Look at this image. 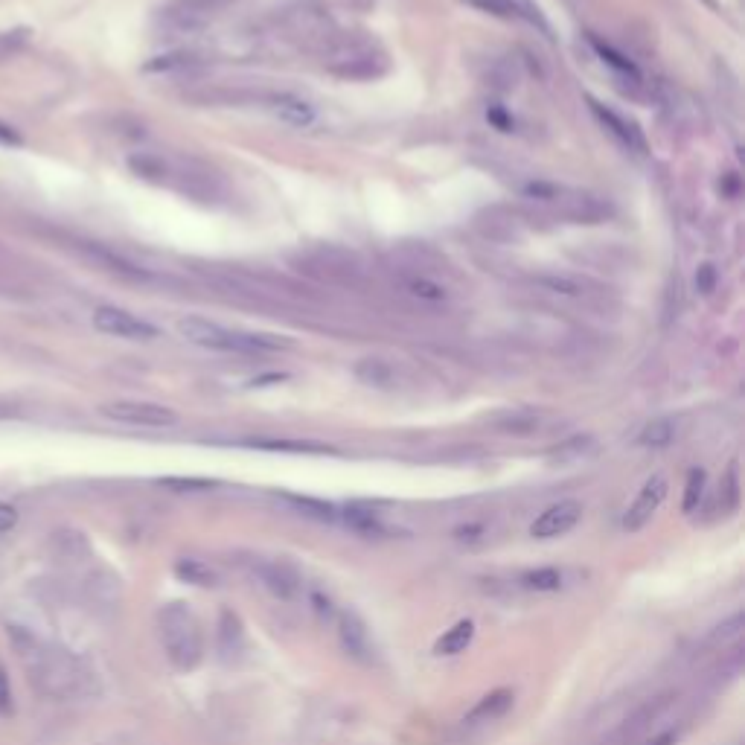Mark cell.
Instances as JSON below:
<instances>
[{"label":"cell","instance_id":"42","mask_svg":"<svg viewBox=\"0 0 745 745\" xmlns=\"http://www.w3.org/2000/svg\"><path fill=\"white\" fill-rule=\"evenodd\" d=\"M15 713V696H12V684L6 670L0 667V719H9Z\"/></svg>","mask_w":745,"mask_h":745},{"label":"cell","instance_id":"10","mask_svg":"<svg viewBox=\"0 0 745 745\" xmlns=\"http://www.w3.org/2000/svg\"><path fill=\"white\" fill-rule=\"evenodd\" d=\"M335 623H338V641H341L344 652L358 664H373L376 644H373V635H370V629L361 620V615L353 612V609H341L335 615Z\"/></svg>","mask_w":745,"mask_h":745},{"label":"cell","instance_id":"30","mask_svg":"<svg viewBox=\"0 0 745 745\" xmlns=\"http://www.w3.org/2000/svg\"><path fill=\"white\" fill-rule=\"evenodd\" d=\"M676 420H670V417H658V420L647 422L644 428H641V434H638V443L641 446H647V449H664V446H670L673 440H676Z\"/></svg>","mask_w":745,"mask_h":745},{"label":"cell","instance_id":"14","mask_svg":"<svg viewBox=\"0 0 745 745\" xmlns=\"http://www.w3.org/2000/svg\"><path fill=\"white\" fill-rule=\"evenodd\" d=\"M178 335H181L184 341L195 344V347L230 353V335H233V329H225V326L216 324V321H207V318L190 315V318H181V321H178Z\"/></svg>","mask_w":745,"mask_h":745},{"label":"cell","instance_id":"28","mask_svg":"<svg viewBox=\"0 0 745 745\" xmlns=\"http://www.w3.org/2000/svg\"><path fill=\"white\" fill-rule=\"evenodd\" d=\"M245 446L262 449V452H289V454H332L335 449L315 440H245Z\"/></svg>","mask_w":745,"mask_h":745},{"label":"cell","instance_id":"29","mask_svg":"<svg viewBox=\"0 0 745 745\" xmlns=\"http://www.w3.org/2000/svg\"><path fill=\"white\" fill-rule=\"evenodd\" d=\"M588 44H591V50L600 56V62L603 65H609L615 73H620V76H626V79H632V82H638L641 79V73H638V67H635V62L632 59H626L623 53H617L615 47L612 44H606V41H600L597 35H591L588 33Z\"/></svg>","mask_w":745,"mask_h":745},{"label":"cell","instance_id":"17","mask_svg":"<svg viewBox=\"0 0 745 745\" xmlns=\"http://www.w3.org/2000/svg\"><path fill=\"white\" fill-rule=\"evenodd\" d=\"M542 422H545L542 411H533V408H510V411L489 417V425L507 437H530L542 428Z\"/></svg>","mask_w":745,"mask_h":745},{"label":"cell","instance_id":"21","mask_svg":"<svg viewBox=\"0 0 745 745\" xmlns=\"http://www.w3.org/2000/svg\"><path fill=\"white\" fill-rule=\"evenodd\" d=\"M533 283L545 292L559 294V297H571V300H585L591 297L594 283H588L583 277H571V274H536Z\"/></svg>","mask_w":745,"mask_h":745},{"label":"cell","instance_id":"15","mask_svg":"<svg viewBox=\"0 0 745 745\" xmlns=\"http://www.w3.org/2000/svg\"><path fill=\"white\" fill-rule=\"evenodd\" d=\"M230 3L233 0H172L163 15H166V21H172L181 30H195V27L207 24L213 15H219Z\"/></svg>","mask_w":745,"mask_h":745},{"label":"cell","instance_id":"7","mask_svg":"<svg viewBox=\"0 0 745 745\" xmlns=\"http://www.w3.org/2000/svg\"><path fill=\"white\" fill-rule=\"evenodd\" d=\"M99 414L105 420L134 425V428H172L178 425V414L158 402H143V399H117L99 405Z\"/></svg>","mask_w":745,"mask_h":745},{"label":"cell","instance_id":"11","mask_svg":"<svg viewBox=\"0 0 745 745\" xmlns=\"http://www.w3.org/2000/svg\"><path fill=\"white\" fill-rule=\"evenodd\" d=\"M667 478L664 475H652L647 484L641 486V492H638V498L629 504V510H626V516H623V530H629V533H638V530H644L652 516L658 513V507L664 504V498H667Z\"/></svg>","mask_w":745,"mask_h":745},{"label":"cell","instance_id":"37","mask_svg":"<svg viewBox=\"0 0 745 745\" xmlns=\"http://www.w3.org/2000/svg\"><path fill=\"white\" fill-rule=\"evenodd\" d=\"M510 6H513L516 21H524V24H530V27L542 30L545 35H551V27H548L545 15L539 12V6H536L533 0H510Z\"/></svg>","mask_w":745,"mask_h":745},{"label":"cell","instance_id":"18","mask_svg":"<svg viewBox=\"0 0 745 745\" xmlns=\"http://www.w3.org/2000/svg\"><path fill=\"white\" fill-rule=\"evenodd\" d=\"M478 230L484 233L486 239L504 242V239H519L521 236V222L519 216L507 207H486L484 213H478L475 219Z\"/></svg>","mask_w":745,"mask_h":745},{"label":"cell","instance_id":"25","mask_svg":"<svg viewBox=\"0 0 745 745\" xmlns=\"http://www.w3.org/2000/svg\"><path fill=\"white\" fill-rule=\"evenodd\" d=\"M172 571H175V577H178L181 583L198 585V588H216V585H219V574H216L207 562L193 559V556L178 559Z\"/></svg>","mask_w":745,"mask_h":745},{"label":"cell","instance_id":"23","mask_svg":"<svg viewBox=\"0 0 745 745\" xmlns=\"http://www.w3.org/2000/svg\"><path fill=\"white\" fill-rule=\"evenodd\" d=\"M594 449H597V443H594L591 434H574V437L562 440L559 446L548 449V460H551L553 466H571V463L585 460Z\"/></svg>","mask_w":745,"mask_h":745},{"label":"cell","instance_id":"45","mask_svg":"<svg viewBox=\"0 0 745 745\" xmlns=\"http://www.w3.org/2000/svg\"><path fill=\"white\" fill-rule=\"evenodd\" d=\"M486 120H489L495 129H501V131H513V126H516V123H513V117H510V114H504L501 108H489V111H486Z\"/></svg>","mask_w":745,"mask_h":745},{"label":"cell","instance_id":"40","mask_svg":"<svg viewBox=\"0 0 745 745\" xmlns=\"http://www.w3.org/2000/svg\"><path fill=\"white\" fill-rule=\"evenodd\" d=\"M161 486L175 489V492H207V489L216 486V481H207V478H163Z\"/></svg>","mask_w":745,"mask_h":745},{"label":"cell","instance_id":"3","mask_svg":"<svg viewBox=\"0 0 745 745\" xmlns=\"http://www.w3.org/2000/svg\"><path fill=\"white\" fill-rule=\"evenodd\" d=\"M318 53L324 56V67L329 73L353 82L376 79L388 70V53L364 35L332 33L318 47Z\"/></svg>","mask_w":745,"mask_h":745},{"label":"cell","instance_id":"2","mask_svg":"<svg viewBox=\"0 0 745 745\" xmlns=\"http://www.w3.org/2000/svg\"><path fill=\"white\" fill-rule=\"evenodd\" d=\"M696 719V702L684 690H664L629 713L603 745H679Z\"/></svg>","mask_w":745,"mask_h":745},{"label":"cell","instance_id":"31","mask_svg":"<svg viewBox=\"0 0 745 745\" xmlns=\"http://www.w3.org/2000/svg\"><path fill=\"white\" fill-rule=\"evenodd\" d=\"M356 376L370 388H390L396 373L385 358H361L356 364Z\"/></svg>","mask_w":745,"mask_h":745},{"label":"cell","instance_id":"13","mask_svg":"<svg viewBox=\"0 0 745 745\" xmlns=\"http://www.w3.org/2000/svg\"><path fill=\"white\" fill-rule=\"evenodd\" d=\"M583 519V504L568 498V501H559V504H551L539 519L530 524V536L533 539H556V536H565L571 533L577 524Z\"/></svg>","mask_w":745,"mask_h":745},{"label":"cell","instance_id":"4","mask_svg":"<svg viewBox=\"0 0 745 745\" xmlns=\"http://www.w3.org/2000/svg\"><path fill=\"white\" fill-rule=\"evenodd\" d=\"M158 635L169 664L190 673L204 658V632L187 603H166L158 612Z\"/></svg>","mask_w":745,"mask_h":745},{"label":"cell","instance_id":"41","mask_svg":"<svg viewBox=\"0 0 745 745\" xmlns=\"http://www.w3.org/2000/svg\"><path fill=\"white\" fill-rule=\"evenodd\" d=\"M472 6H478V9H484L489 15H495V18H504V21H516V15H513V6H510V0H469Z\"/></svg>","mask_w":745,"mask_h":745},{"label":"cell","instance_id":"12","mask_svg":"<svg viewBox=\"0 0 745 745\" xmlns=\"http://www.w3.org/2000/svg\"><path fill=\"white\" fill-rule=\"evenodd\" d=\"M588 108H591V114L597 117V123L609 131L623 149H629V152H635V155H647V137H644V131L638 129L632 120L620 117L617 111L606 108L603 102H597L594 97H588Z\"/></svg>","mask_w":745,"mask_h":745},{"label":"cell","instance_id":"1","mask_svg":"<svg viewBox=\"0 0 745 745\" xmlns=\"http://www.w3.org/2000/svg\"><path fill=\"white\" fill-rule=\"evenodd\" d=\"M9 641L15 644L30 679L44 696L59 702H79L99 693L97 676L73 652L41 641L24 626H9Z\"/></svg>","mask_w":745,"mask_h":745},{"label":"cell","instance_id":"33","mask_svg":"<svg viewBox=\"0 0 745 745\" xmlns=\"http://www.w3.org/2000/svg\"><path fill=\"white\" fill-rule=\"evenodd\" d=\"M292 507L303 510L306 516L321 521H335L338 519V507H332L329 501H321V498H309V495H283Z\"/></svg>","mask_w":745,"mask_h":745},{"label":"cell","instance_id":"8","mask_svg":"<svg viewBox=\"0 0 745 745\" xmlns=\"http://www.w3.org/2000/svg\"><path fill=\"white\" fill-rule=\"evenodd\" d=\"M245 568L271 597H277L283 603H292V600L300 597V577H297L292 565L268 559V556H248Z\"/></svg>","mask_w":745,"mask_h":745},{"label":"cell","instance_id":"34","mask_svg":"<svg viewBox=\"0 0 745 745\" xmlns=\"http://www.w3.org/2000/svg\"><path fill=\"white\" fill-rule=\"evenodd\" d=\"M702 498H705V472L702 469H690V475H687V484H684V501H681V510L690 516V513H696L699 510V504H702Z\"/></svg>","mask_w":745,"mask_h":745},{"label":"cell","instance_id":"36","mask_svg":"<svg viewBox=\"0 0 745 745\" xmlns=\"http://www.w3.org/2000/svg\"><path fill=\"white\" fill-rule=\"evenodd\" d=\"M489 539V524L486 521H463L454 527V542L466 545V548H478Z\"/></svg>","mask_w":745,"mask_h":745},{"label":"cell","instance_id":"43","mask_svg":"<svg viewBox=\"0 0 745 745\" xmlns=\"http://www.w3.org/2000/svg\"><path fill=\"white\" fill-rule=\"evenodd\" d=\"M0 146H3V149H21V146H24L21 131L12 129V126L3 123V120H0Z\"/></svg>","mask_w":745,"mask_h":745},{"label":"cell","instance_id":"16","mask_svg":"<svg viewBox=\"0 0 745 745\" xmlns=\"http://www.w3.org/2000/svg\"><path fill=\"white\" fill-rule=\"evenodd\" d=\"M513 705H516V693H513L510 687H498V690L481 696V699L475 702V708L463 716V722H466V725H489V722H498V719H504L507 713L513 711Z\"/></svg>","mask_w":745,"mask_h":745},{"label":"cell","instance_id":"27","mask_svg":"<svg viewBox=\"0 0 745 745\" xmlns=\"http://www.w3.org/2000/svg\"><path fill=\"white\" fill-rule=\"evenodd\" d=\"M219 652L230 658V655H236L242 644H245V629H242V620L236 612H230V609H222V615H219Z\"/></svg>","mask_w":745,"mask_h":745},{"label":"cell","instance_id":"5","mask_svg":"<svg viewBox=\"0 0 745 745\" xmlns=\"http://www.w3.org/2000/svg\"><path fill=\"white\" fill-rule=\"evenodd\" d=\"M297 265L303 274L321 280V283H335V286H353L361 277V262L335 245H318L306 254L297 257Z\"/></svg>","mask_w":745,"mask_h":745},{"label":"cell","instance_id":"22","mask_svg":"<svg viewBox=\"0 0 745 745\" xmlns=\"http://www.w3.org/2000/svg\"><path fill=\"white\" fill-rule=\"evenodd\" d=\"M399 286H402V292L411 294L420 303H443L446 300V286H440L434 277L420 274V271H405L399 277Z\"/></svg>","mask_w":745,"mask_h":745},{"label":"cell","instance_id":"24","mask_svg":"<svg viewBox=\"0 0 745 745\" xmlns=\"http://www.w3.org/2000/svg\"><path fill=\"white\" fill-rule=\"evenodd\" d=\"M338 519L344 521L350 530L361 533V536H385L388 533V527H385V521L379 519V513L370 510V507H361V504L338 510Z\"/></svg>","mask_w":745,"mask_h":745},{"label":"cell","instance_id":"6","mask_svg":"<svg viewBox=\"0 0 745 745\" xmlns=\"http://www.w3.org/2000/svg\"><path fill=\"white\" fill-rule=\"evenodd\" d=\"M743 629V612H737V615L728 617L725 623H719L711 635L702 641V647L696 649V664L711 661L713 670H725V667L737 670L740 661H743Z\"/></svg>","mask_w":745,"mask_h":745},{"label":"cell","instance_id":"26","mask_svg":"<svg viewBox=\"0 0 745 745\" xmlns=\"http://www.w3.org/2000/svg\"><path fill=\"white\" fill-rule=\"evenodd\" d=\"M475 638V623L472 620H457L452 629H446L437 644H434V655H460Z\"/></svg>","mask_w":745,"mask_h":745},{"label":"cell","instance_id":"44","mask_svg":"<svg viewBox=\"0 0 745 745\" xmlns=\"http://www.w3.org/2000/svg\"><path fill=\"white\" fill-rule=\"evenodd\" d=\"M713 286H716V271H713V265H702L699 274H696V289L702 294H711Z\"/></svg>","mask_w":745,"mask_h":745},{"label":"cell","instance_id":"19","mask_svg":"<svg viewBox=\"0 0 745 745\" xmlns=\"http://www.w3.org/2000/svg\"><path fill=\"white\" fill-rule=\"evenodd\" d=\"M574 583L571 580V571L568 568H556V565H545V568H530L519 577V588L524 591H536V594H553V591H562L568 585Z\"/></svg>","mask_w":745,"mask_h":745},{"label":"cell","instance_id":"39","mask_svg":"<svg viewBox=\"0 0 745 745\" xmlns=\"http://www.w3.org/2000/svg\"><path fill=\"white\" fill-rule=\"evenodd\" d=\"M309 606H312V612L321 617V620H335V615H338L332 597L326 594L324 588H309Z\"/></svg>","mask_w":745,"mask_h":745},{"label":"cell","instance_id":"9","mask_svg":"<svg viewBox=\"0 0 745 745\" xmlns=\"http://www.w3.org/2000/svg\"><path fill=\"white\" fill-rule=\"evenodd\" d=\"M94 326L105 335L126 338V341H152V338H158V326L131 315L120 306H99V309H94Z\"/></svg>","mask_w":745,"mask_h":745},{"label":"cell","instance_id":"47","mask_svg":"<svg viewBox=\"0 0 745 745\" xmlns=\"http://www.w3.org/2000/svg\"><path fill=\"white\" fill-rule=\"evenodd\" d=\"M289 376L286 373H271V376H262V379H254V388H265L268 382H286Z\"/></svg>","mask_w":745,"mask_h":745},{"label":"cell","instance_id":"20","mask_svg":"<svg viewBox=\"0 0 745 745\" xmlns=\"http://www.w3.org/2000/svg\"><path fill=\"white\" fill-rule=\"evenodd\" d=\"M268 111L277 117V120H283V123H289V126H300V129H306V126H312L315 123V105H309L306 99L292 97V94H280V97H271L268 99Z\"/></svg>","mask_w":745,"mask_h":745},{"label":"cell","instance_id":"35","mask_svg":"<svg viewBox=\"0 0 745 745\" xmlns=\"http://www.w3.org/2000/svg\"><path fill=\"white\" fill-rule=\"evenodd\" d=\"M516 82H519V67H516V62H507L504 59V62H498V65L492 67V73H489V88L498 91V94L513 91Z\"/></svg>","mask_w":745,"mask_h":745},{"label":"cell","instance_id":"32","mask_svg":"<svg viewBox=\"0 0 745 745\" xmlns=\"http://www.w3.org/2000/svg\"><path fill=\"white\" fill-rule=\"evenodd\" d=\"M740 501H743V481H740V460H731L725 478H722V486H719V504H722V513H737L740 510Z\"/></svg>","mask_w":745,"mask_h":745},{"label":"cell","instance_id":"38","mask_svg":"<svg viewBox=\"0 0 745 745\" xmlns=\"http://www.w3.org/2000/svg\"><path fill=\"white\" fill-rule=\"evenodd\" d=\"M195 59L190 53H166V56H155L152 62H146L143 70L146 73H169V70H181V67H190Z\"/></svg>","mask_w":745,"mask_h":745},{"label":"cell","instance_id":"46","mask_svg":"<svg viewBox=\"0 0 745 745\" xmlns=\"http://www.w3.org/2000/svg\"><path fill=\"white\" fill-rule=\"evenodd\" d=\"M15 524H18V510L12 504H3L0 501V533H9Z\"/></svg>","mask_w":745,"mask_h":745}]
</instances>
